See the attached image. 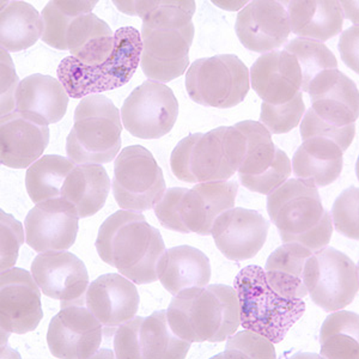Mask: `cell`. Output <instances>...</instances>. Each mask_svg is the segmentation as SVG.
Wrapping results in <instances>:
<instances>
[{"instance_id": "cell-1", "label": "cell", "mask_w": 359, "mask_h": 359, "mask_svg": "<svg viewBox=\"0 0 359 359\" xmlns=\"http://www.w3.org/2000/svg\"><path fill=\"white\" fill-rule=\"evenodd\" d=\"M120 11L143 20L142 69L149 81L168 83L186 72L194 37V1H115Z\"/></svg>"}, {"instance_id": "cell-2", "label": "cell", "mask_w": 359, "mask_h": 359, "mask_svg": "<svg viewBox=\"0 0 359 359\" xmlns=\"http://www.w3.org/2000/svg\"><path fill=\"white\" fill-rule=\"evenodd\" d=\"M95 247L103 262L138 285L158 280L159 262L167 252L162 235L144 215L125 210L103 222Z\"/></svg>"}, {"instance_id": "cell-3", "label": "cell", "mask_w": 359, "mask_h": 359, "mask_svg": "<svg viewBox=\"0 0 359 359\" xmlns=\"http://www.w3.org/2000/svg\"><path fill=\"white\" fill-rule=\"evenodd\" d=\"M167 318L172 332L189 343L225 341L241 325L236 290L217 284L180 291Z\"/></svg>"}, {"instance_id": "cell-4", "label": "cell", "mask_w": 359, "mask_h": 359, "mask_svg": "<svg viewBox=\"0 0 359 359\" xmlns=\"http://www.w3.org/2000/svg\"><path fill=\"white\" fill-rule=\"evenodd\" d=\"M311 107L301 123L302 140L331 139L346 151L355 139L359 96L355 83L338 69H326L309 83Z\"/></svg>"}, {"instance_id": "cell-5", "label": "cell", "mask_w": 359, "mask_h": 359, "mask_svg": "<svg viewBox=\"0 0 359 359\" xmlns=\"http://www.w3.org/2000/svg\"><path fill=\"white\" fill-rule=\"evenodd\" d=\"M247 152V138L236 126H221L182 139L170 156L177 179L187 184L228 181L238 170Z\"/></svg>"}, {"instance_id": "cell-6", "label": "cell", "mask_w": 359, "mask_h": 359, "mask_svg": "<svg viewBox=\"0 0 359 359\" xmlns=\"http://www.w3.org/2000/svg\"><path fill=\"white\" fill-rule=\"evenodd\" d=\"M267 212L284 243H299L315 253L331 242V215L318 188L302 180H287L269 193Z\"/></svg>"}, {"instance_id": "cell-7", "label": "cell", "mask_w": 359, "mask_h": 359, "mask_svg": "<svg viewBox=\"0 0 359 359\" xmlns=\"http://www.w3.org/2000/svg\"><path fill=\"white\" fill-rule=\"evenodd\" d=\"M233 285L242 327L264 335L273 344L282 343L306 311L303 299H289L276 292L267 282L265 269L259 266L242 269Z\"/></svg>"}, {"instance_id": "cell-8", "label": "cell", "mask_w": 359, "mask_h": 359, "mask_svg": "<svg viewBox=\"0 0 359 359\" xmlns=\"http://www.w3.org/2000/svg\"><path fill=\"white\" fill-rule=\"evenodd\" d=\"M142 50L143 42L138 30L123 27L115 32L114 49L104 62L88 66L69 55L57 66V78L72 98L118 89L131 81L140 64Z\"/></svg>"}, {"instance_id": "cell-9", "label": "cell", "mask_w": 359, "mask_h": 359, "mask_svg": "<svg viewBox=\"0 0 359 359\" xmlns=\"http://www.w3.org/2000/svg\"><path fill=\"white\" fill-rule=\"evenodd\" d=\"M236 181H211L192 188L174 187L164 193L155 213L164 228L176 233L211 235L217 217L233 208Z\"/></svg>"}, {"instance_id": "cell-10", "label": "cell", "mask_w": 359, "mask_h": 359, "mask_svg": "<svg viewBox=\"0 0 359 359\" xmlns=\"http://www.w3.org/2000/svg\"><path fill=\"white\" fill-rule=\"evenodd\" d=\"M66 139V152L74 164L109 163L121 147L120 111L109 98L90 95L79 102Z\"/></svg>"}, {"instance_id": "cell-11", "label": "cell", "mask_w": 359, "mask_h": 359, "mask_svg": "<svg viewBox=\"0 0 359 359\" xmlns=\"http://www.w3.org/2000/svg\"><path fill=\"white\" fill-rule=\"evenodd\" d=\"M249 88L248 69L233 54L196 60L186 74L188 95L201 106L233 108L243 102Z\"/></svg>"}, {"instance_id": "cell-12", "label": "cell", "mask_w": 359, "mask_h": 359, "mask_svg": "<svg viewBox=\"0 0 359 359\" xmlns=\"http://www.w3.org/2000/svg\"><path fill=\"white\" fill-rule=\"evenodd\" d=\"M303 280L311 301L327 313L341 311L358 294V267L346 254L332 247L308 257Z\"/></svg>"}, {"instance_id": "cell-13", "label": "cell", "mask_w": 359, "mask_h": 359, "mask_svg": "<svg viewBox=\"0 0 359 359\" xmlns=\"http://www.w3.org/2000/svg\"><path fill=\"white\" fill-rule=\"evenodd\" d=\"M113 193L118 206L133 212L155 208L165 193L163 172L140 145L123 149L115 159Z\"/></svg>"}, {"instance_id": "cell-14", "label": "cell", "mask_w": 359, "mask_h": 359, "mask_svg": "<svg viewBox=\"0 0 359 359\" xmlns=\"http://www.w3.org/2000/svg\"><path fill=\"white\" fill-rule=\"evenodd\" d=\"M191 343L179 338L168 323L167 311L147 318H133L118 327L114 335L118 359H184Z\"/></svg>"}, {"instance_id": "cell-15", "label": "cell", "mask_w": 359, "mask_h": 359, "mask_svg": "<svg viewBox=\"0 0 359 359\" xmlns=\"http://www.w3.org/2000/svg\"><path fill=\"white\" fill-rule=\"evenodd\" d=\"M236 126L247 138L245 157L237 170L241 184L252 192H273L291 175L290 159L274 145L271 133L262 123L247 120Z\"/></svg>"}, {"instance_id": "cell-16", "label": "cell", "mask_w": 359, "mask_h": 359, "mask_svg": "<svg viewBox=\"0 0 359 359\" xmlns=\"http://www.w3.org/2000/svg\"><path fill=\"white\" fill-rule=\"evenodd\" d=\"M179 102L165 84L147 81L125 100L121 118L127 131L140 139H159L172 131Z\"/></svg>"}, {"instance_id": "cell-17", "label": "cell", "mask_w": 359, "mask_h": 359, "mask_svg": "<svg viewBox=\"0 0 359 359\" xmlns=\"http://www.w3.org/2000/svg\"><path fill=\"white\" fill-rule=\"evenodd\" d=\"M102 327L82 304H62L49 323V351L57 358H93L102 343Z\"/></svg>"}, {"instance_id": "cell-18", "label": "cell", "mask_w": 359, "mask_h": 359, "mask_svg": "<svg viewBox=\"0 0 359 359\" xmlns=\"http://www.w3.org/2000/svg\"><path fill=\"white\" fill-rule=\"evenodd\" d=\"M43 318L41 294L33 274L23 269H6L0 276V325L8 333L25 334Z\"/></svg>"}, {"instance_id": "cell-19", "label": "cell", "mask_w": 359, "mask_h": 359, "mask_svg": "<svg viewBox=\"0 0 359 359\" xmlns=\"http://www.w3.org/2000/svg\"><path fill=\"white\" fill-rule=\"evenodd\" d=\"M32 274L42 292L62 304H84L89 274L84 262L74 254L49 250L37 255Z\"/></svg>"}, {"instance_id": "cell-20", "label": "cell", "mask_w": 359, "mask_h": 359, "mask_svg": "<svg viewBox=\"0 0 359 359\" xmlns=\"http://www.w3.org/2000/svg\"><path fill=\"white\" fill-rule=\"evenodd\" d=\"M269 230V222L260 213L233 208L217 217L211 233L217 248L226 259L243 262L262 250Z\"/></svg>"}, {"instance_id": "cell-21", "label": "cell", "mask_w": 359, "mask_h": 359, "mask_svg": "<svg viewBox=\"0 0 359 359\" xmlns=\"http://www.w3.org/2000/svg\"><path fill=\"white\" fill-rule=\"evenodd\" d=\"M79 217L62 198L39 203L25 218V238L29 247L45 253L67 250L74 245Z\"/></svg>"}, {"instance_id": "cell-22", "label": "cell", "mask_w": 359, "mask_h": 359, "mask_svg": "<svg viewBox=\"0 0 359 359\" xmlns=\"http://www.w3.org/2000/svg\"><path fill=\"white\" fill-rule=\"evenodd\" d=\"M235 30L245 48L264 54L280 48L291 33L289 15L279 1H250L237 15Z\"/></svg>"}, {"instance_id": "cell-23", "label": "cell", "mask_w": 359, "mask_h": 359, "mask_svg": "<svg viewBox=\"0 0 359 359\" xmlns=\"http://www.w3.org/2000/svg\"><path fill=\"white\" fill-rule=\"evenodd\" d=\"M139 302L135 283L123 274H103L90 284L86 294V308L109 332L135 318Z\"/></svg>"}, {"instance_id": "cell-24", "label": "cell", "mask_w": 359, "mask_h": 359, "mask_svg": "<svg viewBox=\"0 0 359 359\" xmlns=\"http://www.w3.org/2000/svg\"><path fill=\"white\" fill-rule=\"evenodd\" d=\"M250 86L264 103L280 106L302 93V72L297 59L287 50L265 53L250 69Z\"/></svg>"}, {"instance_id": "cell-25", "label": "cell", "mask_w": 359, "mask_h": 359, "mask_svg": "<svg viewBox=\"0 0 359 359\" xmlns=\"http://www.w3.org/2000/svg\"><path fill=\"white\" fill-rule=\"evenodd\" d=\"M49 144V128L18 111L1 116L0 159L13 169H25L40 158Z\"/></svg>"}, {"instance_id": "cell-26", "label": "cell", "mask_w": 359, "mask_h": 359, "mask_svg": "<svg viewBox=\"0 0 359 359\" xmlns=\"http://www.w3.org/2000/svg\"><path fill=\"white\" fill-rule=\"evenodd\" d=\"M69 94L59 79L46 74L25 78L15 94V111L25 118L48 126L64 118Z\"/></svg>"}, {"instance_id": "cell-27", "label": "cell", "mask_w": 359, "mask_h": 359, "mask_svg": "<svg viewBox=\"0 0 359 359\" xmlns=\"http://www.w3.org/2000/svg\"><path fill=\"white\" fill-rule=\"evenodd\" d=\"M344 151L333 140L311 137L294 152L292 170L297 179L315 187L333 184L341 174Z\"/></svg>"}, {"instance_id": "cell-28", "label": "cell", "mask_w": 359, "mask_h": 359, "mask_svg": "<svg viewBox=\"0 0 359 359\" xmlns=\"http://www.w3.org/2000/svg\"><path fill=\"white\" fill-rule=\"evenodd\" d=\"M115 46V34L109 25L93 13L74 17L65 33V48L84 65L101 64Z\"/></svg>"}, {"instance_id": "cell-29", "label": "cell", "mask_w": 359, "mask_h": 359, "mask_svg": "<svg viewBox=\"0 0 359 359\" xmlns=\"http://www.w3.org/2000/svg\"><path fill=\"white\" fill-rule=\"evenodd\" d=\"M291 32L301 37L325 42L341 33L344 10L340 1H286Z\"/></svg>"}, {"instance_id": "cell-30", "label": "cell", "mask_w": 359, "mask_h": 359, "mask_svg": "<svg viewBox=\"0 0 359 359\" xmlns=\"http://www.w3.org/2000/svg\"><path fill=\"white\" fill-rule=\"evenodd\" d=\"M109 191L111 180L102 165L77 164L66 177L62 198L79 218H88L104 206Z\"/></svg>"}, {"instance_id": "cell-31", "label": "cell", "mask_w": 359, "mask_h": 359, "mask_svg": "<svg viewBox=\"0 0 359 359\" xmlns=\"http://www.w3.org/2000/svg\"><path fill=\"white\" fill-rule=\"evenodd\" d=\"M158 279L174 296L184 289L206 286L211 279L210 260L194 247H174L165 252L159 262Z\"/></svg>"}, {"instance_id": "cell-32", "label": "cell", "mask_w": 359, "mask_h": 359, "mask_svg": "<svg viewBox=\"0 0 359 359\" xmlns=\"http://www.w3.org/2000/svg\"><path fill=\"white\" fill-rule=\"evenodd\" d=\"M314 252L299 243H284L269 255L266 278L276 292L289 299H302L306 292L303 274L304 265Z\"/></svg>"}, {"instance_id": "cell-33", "label": "cell", "mask_w": 359, "mask_h": 359, "mask_svg": "<svg viewBox=\"0 0 359 359\" xmlns=\"http://www.w3.org/2000/svg\"><path fill=\"white\" fill-rule=\"evenodd\" d=\"M43 23L33 5L25 1L1 3L0 43L6 52L30 48L42 37Z\"/></svg>"}, {"instance_id": "cell-34", "label": "cell", "mask_w": 359, "mask_h": 359, "mask_svg": "<svg viewBox=\"0 0 359 359\" xmlns=\"http://www.w3.org/2000/svg\"><path fill=\"white\" fill-rule=\"evenodd\" d=\"M320 344L325 358L358 359V315L346 311H333L321 327Z\"/></svg>"}, {"instance_id": "cell-35", "label": "cell", "mask_w": 359, "mask_h": 359, "mask_svg": "<svg viewBox=\"0 0 359 359\" xmlns=\"http://www.w3.org/2000/svg\"><path fill=\"white\" fill-rule=\"evenodd\" d=\"M76 164L62 156L46 155L29 168L25 187L35 204L62 198L66 177Z\"/></svg>"}, {"instance_id": "cell-36", "label": "cell", "mask_w": 359, "mask_h": 359, "mask_svg": "<svg viewBox=\"0 0 359 359\" xmlns=\"http://www.w3.org/2000/svg\"><path fill=\"white\" fill-rule=\"evenodd\" d=\"M97 1H49L41 13L42 41L60 50H66L65 33L74 17L91 13Z\"/></svg>"}, {"instance_id": "cell-37", "label": "cell", "mask_w": 359, "mask_h": 359, "mask_svg": "<svg viewBox=\"0 0 359 359\" xmlns=\"http://www.w3.org/2000/svg\"><path fill=\"white\" fill-rule=\"evenodd\" d=\"M285 50L294 55L302 72V91L309 83L326 69H338V62L331 49L323 42L297 37L285 46Z\"/></svg>"}, {"instance_id": "cell-38", "label": "cell", "mask_w": 359, "mask_h": 359, "mask_svg": "<svg viewBox=\"0 0 359 359\" xmlns=\"http://www.w3.org/2000/svg\"><path fill=\"white\" fill-rule=\"evenodd\" d=\"M215 358L274 359L277 353L271 340L247 330L229 337L224 353Z\"/></svg>"}, {"instance_id": "cell-39", "label": "cell", "mask_w": 359, "mask_h": 359, "mask_svg": "<svg viewBox=\"0 0 359 359\" xmlns=\"http://www.w3.org/2000/svg\"><path fill=\"white\" fill-rule=\"evenodd\" d=\"M306 111V104L303 102V94L297 96L285 104L271 106L262 102L260 123L269 130V133L283 135L294 130L301 123Z\"/></svg>"}, {"instance_id": "cell-40", "label": "cell", "mask_w": 359, "mask_h": 359, "mask_svg": "<svg viewBox=\"0 0 359 359\" xmlns=\"http://www.w3.org/2000/svg\"><path fill=\"white\" fill-rule=\"evenodd\" d=\"M358 188L350 187L337 198L332 213L334 228L344 236L358 240Z\"/></svg>"}, {"instance_id": "cell-41", "label": "cell", "mask_w": 359, "mask_h": 359, "mask_svg": "<svg viewBox=\"0 0 359 359\" xmlns=\"http://www.w3.org/2000/svg\"><path fill=\"white\" fill-rule=\"evenodd\" d=\"M1 215V272L13 269L18 257V250L25 242L23 226L11 215Z\"/></svg>"}, {"instance_id": "cell-42", "label": "cell", "mask_w": 359, "mask_h": 359, "mask_svg": "<svg viewBox=\"0 0 359 359\" xmlns=\"http://www.w3.org/2000/svg\"><path fill=\"white\" fill-rule=\"evenodd\" d=\"M18 77L13 60L5 49L1 48V116L15 111V94Z\"/></svg>"}, {"instance_id": "cell-43", "label": "cell", "mask_w": 359, "mask_h": 359, "mask_svg": "<svg viewBox=\"0 0 359 359\" xmlns=\"http://www.w3.org/2000/svg\"><path fill=\"white\" fill-rule=\"evenodd\" d=\"M339 50L344 62L350 69L358 72V25L344 32L339 41Z\"/></svg>"}]
</instances>
